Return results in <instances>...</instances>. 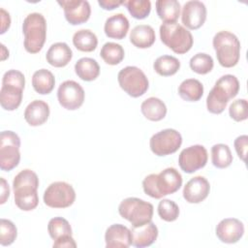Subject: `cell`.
I'll list each match as a JSON object with an SVG mask.
<instances>
[{"label":"cell","instance_id":"obj_1","mask_svg":"<svg viewBox=\"0 0 248 248\" xmlns=\"http://www.w3.org/2000/svg\"><path fill=\"white\" fill-rule=\"evenodd\" d=\"M38 187L39 178L33 170L26 169L19 171L13 181L16 205L23 211L35 209L39 203Z\"/></svg>","mask_w":248,"mask_h":248},{"label":"cell","instance_id":"obj_2","mask_svg":"<svg viewBox=\"0 0 248 248\" xmlns=\"http://www.w3.org/2000/svg\"><path fill=\"white\" fill-rule=\"evenodd\" d=\"M182 185V176L174 168H167L160 173H151L142 180V188L146 195L153 199L173 194Z\"/></svg>","mask_w":248,"mask_h":248},{"label":"cell","instance_id":"obj_3","mask_svg":"<svg viewBox=\"0 0 248 248\" xmlns=\"http://www.w3.org/2000/svg\"><path fill=\"white\" fill-rule=\"evenodd\" d=\"M239 91V81L233 75L222 76L214 84L207 95V110L214 114H220L226 108L229 101L234 98Z\"/></svg>","mask_w":248,"mask_h":248},{"label":"cell","instance_id":"obj_4","mask_svg":"<svg viewBox=\"0 0 248 248\" xmlns=\"http://www.w3.org/2000/svg\"><path fill=\"white\" fill-rule=\"evenodd\" d=\"M24 85L25 78L21 72L9 70L4 74L0 90V104L5 110L12 111L20 106Z\"/></svg>","mask_w":248,"mask_h":248},{"label":"cell","instance_id":"obj_5","mask_svg":"<svg viewBox=\"0 0 248 248\" xmlns=\"http://www.w3.org/2000/svg\"><path fill=\"white\" fill-rule=\"evenodd\" d=\"M24 48L29 53H38L44 46L46 38V21L42 14H29L23 20Z\"/></svg>","mask_w":248,"mask_h":248},{"label":"cell","instance_id":"obj_6","mask_svg":"<svg viewBox=\"0 0 248 248\" xmlns=\"http://www.w3.org/2000/svg\"><path fill=\"white\" fill-rule=\"evenodd\" d=\"M219 64L225 68L234 67L240 57V42L238 38L229 32L220 31L215 34L212 41Z\"/></svg>","mask_w":248,"mask_h":248},{"label":"cell","instance_id":"obj_7","mask_svg":"<svg viewBox=\"0 0 248 248\" xmlns=\"http://www.w3.org/2000/svg\"><path fill=\"white\" fill-rule=\"evenodd\" d=\"M160 38L163 44L177 54L188 52L194 43L191 32L177 22H164L160 26Z\"/></svg>","mask_w":248,"mask_h":248},{"label":"cell","instance_id":"obj_8","mask_svg":"<svg viewBox=\"0 0 248 248\" xmlns=\"http://www.w3.org/2000/svg\"><path fill=\"white\" fill-rule=\"evenodd\" d=\"M120 216L129 221L132 227L142 226L152 220L153 205L139 198L124 199L119 206Z\"/></svg>","mask_w":248,"mask_h":248},{"label":"cell","instance_id":"obj_9","mask_svg":"<svg viewBox=\"0 0 248 248\" xmlns=\"http://www.w3.org/2000/svg\"><path fill=\"white\" fill-rule=\"evenodd\" d=\"M117 80L120 87L131 97L142 96L149 87L145 74L136 66H127L119 71Z\"/></svg>","mask_w":248,"mask_h":248},{"label":"cell","instance_id":"obj_10","mask_svg":"<svg viewBox=\"0 0 248 248\" xmlns=\"http://www.w3.org/2000/svg\"><path fill=\"white\" fill-rule=\"evenodd\" d=\"M20 139L13 131H3L0 134V168L10 171L20 161Z\"/></svg>","mask_w":248,"mask_h":248},{"label":"cell","instance_id":"obj_11","mask_svg":"<svg viewBox=\"0 0 248 248\" xmlns=\"http://www.w3.org/2000/svg\"><path fill=\"white\" fill-rule=\"evenodd\" d=\"M43 199L48 207L66 208L74 203L76 192L71 184L64 181H56L46 189Z\"/></svg>","mask_w":248,"mask_h":248},{"label":"cell","instance_id":"obj_12","mask_svg":"<svg viewBox=\"0 0 248 248\" xmlns=\"http://www.w3.org/2000/svg\"><path fill=\"white\" fill-rule=\"evenodd\" d=\"M182 143V137L174 129H165L154 134L149 141L151 151L157 156H167L176 152Z\"/></svg>","mask_w":248,"mask_h":248},{"label":"cell","instance_id":"obj_13","mask_svg":"<svg viewBox=\"0 0 248 248\" xmlns=\"http://www.w3.org/2000/svg\"><path fill=\"white\" fill-rule=\"evenodd\" d=\"M207 150L203 145L195 144L184 148L178 157L180 169L186 173H193L202 169L207 163Z\"/></svg>","mask_w":248,"mask_h":248},{"label":"cell","instance_id":"obj_14","mask_svg":"<svg viewBox=\"0 0 248 248\" xmlns=\"http://www.w3.org/2000/svg\"><path fill=\"white\" fill-rule=\"evenodd\" d=\"M84 90L75 80H65L57 90L59 104L66 109L75 110L79 108L84 102Z\"/></svg>","mask_w":248,"mask_h":248},{"label":"cell","instance_id":"obj_15","mask_svg":"<svg viewBox=\"0 0 248 248\" xmlns=\"http://www.w3.org/2000/svg\"><path fill=\"white\" fill-rule=\"evenodd\" d=\"M57 3L63 8L65 18L72 25L82 24L90 17L91 8L88 1L62 0Z\"/></svg>","mask_w":248,"mask_h":248},{"label":"cell","instance_id":"obj_16","mask_svg":"<svg viewBox=\"0 0 248 248\" xmlns=\"http://www.w3.org/2000/svg\"><path fill=\"white\" fill-rule=\"evenodd\" d=\"M206 19L205 5L198 0L188 1L182 8L181 20L182 23L191 30L202 27Z\"/></svg>","mask_w":248,"mask_h":248},{"label":"cell","instance_id":"obj_17","mask_svg":"<svg viewBox=\"0 0 248 248\" xmlns=\"http://www.w3.org/2000/svg\"><path fill=\"white\" fill-rule=\"evenodd\" d=\"M216 235L220 241L228 244L236 243L244 234V225L236 218H225L216 226Z\"/></svg>","mask_w":248,"mask_h":248},{"label":"cell","instance_id":"obj_18","mask_svg":"<svg viewBox=\"0 0 248 248\" xmlns=\"http://www.w3.org/2000/svg\"><path fill=\"white\" fill-rule=\"evenodd\" d=\"M210 191L207 179L202 175L191 178L183 188V198L189 203H200L204 201Z\"/></svg>","mask_w":248,"mask_h":248},{"label":"cell","instance_id":"obj_19","mask_svg":"<svg viewBox=\"0 0 248 248\" xmlns=\"http://www.w3.org/2000/svg\"><path fill=\"white\" fill-rule=\"evenodd\" d=\"M105 241L107 248H128L132 245L131 230L122 224H113L107 229Z\"/></svg>","mask_w":248,"mask_h":248},{"label":"cell","instance_id":"obj_20","mask_svg":"<svg viewBox=\"0 0 248 248\" xmlns=\"http://www.w3.org/2000/svg\"><path fill=\"white\" fill-rule=\"evenodd\" d=\"M132 245L137 248L148 247L153 244L158 237V228L153 222H148L140 227L131 229Z\"/></svg>","mask_w":248,"mask_h":248},{"label":"cell","instance_id":"obj_21","mask_svg":"<svg viewBox=\"0 0 248 248\" xmlns=\"http://www.w3.org/2000/svg\"><path fill=\"white\" fill-rule=\"evenodd\" d=\"M49 116V107L42 100H34L24 110V119L30 126H40L46 122Z\"/></svg>","mask_w":248,"mask_h":248},{"label":"cell","instance_id":"obj_22","mask_svg":"<svg viewBox=\"0 0 248 248\" xmlns=\"http://www.w3.org/2000/svg\"><path fill=\"white\" fill-rule=\"evenodd\" d=\"M72 49L66 43L63 42H58L51 45L46 55L47 63L56 68H62L68 65L72 60Z\"/></svg>","mask_w":248,"mask_h":248},{"label":"cell","instance_id":"obj_23","mask_svg":"<svg viewBox=\"0 0 248 248\" xmlns=\"http://www.w3.org/2000/svg\"><path fill=\"white\" fill-rule=\"evenodd\" d=\"M129 20L128 18L121 13L115 14L109 16L104 26L105 34L111 39L122 40L126 37L129 30Z\"/></svg>","mask_w":248,"mask_h":248},{"label":"cell","instance_id":"obj_24","mask_svg":"<svg viewBox=\"0 0 248 248\" xmlns=\"http://www.w3.org/2000/svg\"><path fill=\"white\" fill-rule=\"evenodd\" d=\"M155 31L147 24L135 26L130 33V42L139 48H148L155 43Z\"/></svg>","mask_w":248,"mask_h":248},{"label":"cell","instance_id":"obj_25","mask_svg":"<svg viewBox=\"0 0 248 248\" xmlns=\"http://www.w3.org/2000/svg\"><path fill=\"white\" fill-rule=\"evenodd\" d=\"M141 113L150 121H160L167 114L165 103L156 97H149L140 105Z\"/></svg>","mask_w":248,"mask_h":248},{"label":"cell","instance_id":"obj_26","mask_svg":"<svg viewBox=\"0 0 248 248\" xmlns=\"http://www.w3.org/2000/svg\"><path fill=\"white\" fill-rule=\"evenodd\" d=\"M77 76L84 81H92L100 75V66L98 62L90 57H82L75 64Z\"/></svg>","mask_w":248,"mask_h":248},{"label":"cell","instance_id":"obj_27","mask_svg":"<svg viewBox=\"0 0 248 248\" xmlns=\"http://www.w3.org/2000/svg\"><path fill=\"white\" fill-rule=\"evenodd\" d=\"M55 78L50 71L46 69H40L33 74L32 85L37 93L41 95L49 94L53 90Z\"/></svg>","mask_w":248,"mask_h":248},{"label":"cell","instance_id":"obj_28","mask_svg":"<svg viewBox=\"0 0 248 248\" xmlns=\"http://www.w3.org/2000/svg\"><path fill=\"white\" fill-rule=\"evenodd\" d=\"M178 95L187 102H197L203 95V85L196 78H187L178 86Z\"/></svg>","mask_w":248,"mask_h":248},{"label":"cell","instance_id":"obj_29","mask_svg":"<svg viewBox=\"0 0 248 248\" xmlns=\"http://www.w3.org/2000/svg\"><path fill=\"white\" fill-rule=\"evenodd\" d=\"M156 11L164 22H176L180 15V4L176 0H158Z\"/></svg>","mask_w":248,"mask_h":248},{"label":"cell","instance_id":"obj_30","mask_svg":"<svg viewBox=\"0 0 248 248\" xmlns=\"http://www.w3.org/2000/svg\"><path fill=\"white\" fill-rule=\"evenodd\" d=\"M73 44L77 49L83 52H91L98 46V39L95 33L89 29H80L73 36Z\"/></svg>","mask_w":248,"mask_h":248},{"label":"cell","instance_id":"obj_31","mask_svg":"<svg viewBox=\"0 0 248 248\" xmlns=\"http://www.w3.org/2000/svg\"><path fill=\"white\" fill-rule=\"evenodd\" d=\"M179 68V60L176 57L170 55H162L158 57L153 64L154 71L162 77L172 76L178 72Z\"/></svg>","mask_w":248,"mask_h":248},{"label":"cell","instance_id":"obj_32","mask_svg":"<svg viewBox=\"0 0 248 248\" xmlns=\"http://www.w3.org/2000/svg\"><path fill=\"white\" fill-rule=\"evenodd\" d=\"M211 162L215 168L225 169L232 163L230 147L224 143H217L211 147Z\"/></svg>","mask_w":248,"mask_h":248},{"label":"cell","instance_id":"obj_33","mask_svg":"<svg viewBox=\"0 0 248 248\" xmlns=\"http://www.w3.org/2000/svg\"><path fill=\"white\" fill-rule=\"evenodd\" d=\"M124 49L121 45L108 42L106 43L100 51V56L108 65H117L124 59Z\"/></svg>","mask_w":248,"mask_h":248},{"label":"cell","instance_id":"obj_34","mask_svg":"<svg viewBox=\"0 0 248 248\" xmlns=\"http://www.w3.org/2000/svg\"><path fill=\"white\" fill-rule=\"evenodd\" d=\"M189 65L193 72L199 75H206L213 69L214 62L209 54L200 52L190 59Z\"/></svg>","mask_w":248,"mask_h":248},{"label":"cell","instance_id":"obj_35","mask_svg":"<svg viewBox=\"0 0 248 248\" xmlns=\"http://www.w3.org/2000/svg\"><path fill=\"white\" fill-rule=\"evenodd\" d=\"M49 236L56 240L64 235H72V228L69 222L63 217H54L47 224Z\"/></svg>","mask_w":248,"mask_h":248},{"label":"cell","instance_id":"obj_36","mask_svg":"<svg viewBox=\"0 0 248 248\" xmlns=\"http://www.w3.org/2000/svg\"><path fill=\"white\" fill-rule=\"evenodd\" d=\"M131 16L137 19H143L148 16L151 11V2L149 0H129L124 1Z\"/></svg>","mask_w":248,"mask_h":248},{"label":"cell","instance_id":"obj_37","mask_svg":"<svg viewBox=\"0 0 248 248\" xmlns=\"http://www.w3.org/2000/svg\"><path fill=\"white\" fill-rule=\"evenodd\" d=\"M158 214L162 220L172 222L178 218L179 207L173 201L165 199L158 204Z\"/></svg>","mask_w":248,"mask_h":248},{"label":"cell","instance_id":"obj_38","mask_svg":"<svg viewBox=\"0 0 248 248\" xmlns=\"http://www.w3.org/2000/svg\"><path fill=\"white\" fill-rule=\"evenodd\" d=\"M17 230L16 225L7 219L0 220V244L2 246L11 245L16 238Z\"/></svg>","mask_w":248,"mask_h":248},{"label":"cell","instance_id":"obj_39","mask_svg":"<svg viewBox=\"0 0 248 248\" xmlns=\"http://www.w3.org/2000/svg\"><path fill=\"white\" fill-rule=\"evenodd\" d=\"M231 118L236 122L244 121L248 117V104L245 99H238L233 101L229 108Z\"/></svg>","mask_w":248,"mask_h":248},{"label":"cell","instance_id":"obj_40","mask_svg":"<svg viewBox=\"0 0 248 248\" xmlns=\"http://www.w3.org/2000/svg\"><path fill=\"white\" fill-rule=\"evenodd\" d=\"M234 149L238 155V157L245 162L246 161V155H247V146H248V136L247 135H241L237 137L234 140L233 142Z\"/></svg>","mask_w":248,"mask_h":248},{"label":"cell","instance_id":"obj_41","mask_svg":"<svg viewBox=\"0 0 248 248\" xmlns=\"http://www.w3.org/2000/svg\"><path fill=\"white\" fill-rule=\"evenodd\" d=\"M53 247L56 248H63V247H77V243L72 235H64L59 237L58 239L54 240Z\"/></svg>","mask_w":248,"mask_h":248},{"label":"cell","instance_id":"obj_42","mask_svg":"<svg viewBox=\"0 0 248 248\" xmlns=\"http://www.w3.org/2000/svg\"><path fill=\"white\" fill-rule=\"evenodd\" d=\"M124 1H120V0H99L98 1V4L101 6V8L107 11L114 10L115 8L122 5Z\"/></svg>","mask_w":248,"mask_h":248},{"label":"cell","instance_id":"obj_43","mask_svg":"<svg viewBox=\"0 0 248 248\" xmlns=\"http://www.w3.org/2000/svg\"><path fill=\"white\" fill-rule=\"evenodd\" d=\"M1 12V34H4L7 29H9L10 25H11V17L8 12H6L3 8L0 9Z\"/></svg>","mask_w":248,"mask_h":248},{"label":"cell","instance_id":"obj_44","mask_svg":"<svg viewBox=\"0 0 248 248\" xmlns=\"http://www.w3.org/2000/svg\"><path fill=\"white\" fill-rule=\"evenodd\" d=\"M10 196V188L7 183V181L1 177V198H0V203L3 204L6 202L7 199Z\"/></svg>","mask_w":248,"mask_h":248},{"label":"cell","instance_id":"obj_45","mask_svg":"<svg viewBox=\"0 0 248 248\" xmlns=\"http://www.w3.org/2000/svg\"><path fill=\"white\" fill-rule=\"evenodd\" d=\"M1 48H2V57H1V59L2 60H5L7 57H9V50L8 49H6V47H5V46L3 45V44H1Z\"/></svg>","mask_w":248,"mask_h":248}]
</instances>
